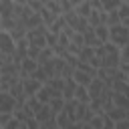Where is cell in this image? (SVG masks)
<instances>
[{"instance_id": "1", "label": "cell", "mask_w": 129, "mask_h": 129, "mask_svg": "<svg viewBox=\"0 0 129 129\" xmlns=\"http://www.w3.org/2000/svg\"><path fill=\"white\" fill-rule=\"evenodd\" d=\"M95 56L101 60V69H119V62H121V50L111 44V42H105L101 46L95 48Z\"/></svg>"}, {"instance_id": "2", "label": "cell", "mask_w": 129, "mask_h": 129, "mask_svg": "<svg viewBox=\"0 0 129 129\" xmlns=\"http://www.w3.org/2000/svg\"><path fill=\"white\" fill-rule=\"evenodd\" d=\"M109 42L115 44L117 48L121 46H127L129 44V28L123 26V24H117V26H111L109 28Z\"/></svg>"}, {"instance_id": "3", "label": "cell", "mask_w": 129, "mask_h": 129, "mask_svg": "<svg viewBox=\"0 0 129 129\" xmlns=\"http://www.w3.org/2000/svg\"><path fill=\"white\" fill-rule=\"evenodd\" d=\"M62 18H64V22H67V26L69 28H73L75 32H85L87 28H89V22H87V18H81L75 10H71V12H67V14H62Z\"/></svg>"}, {"instance_id": "4", "label": "cell", "mask_w": 129, "mask_h": 129, "mask_svg": "<svg viewBox=\"0 0 129 129\" xmlns=\"http://www.w3.org/2000/svg\"><path fill=\"white\" fill-rule=\"evenodd\" d=\"M46 32H48L46 26H38L34 30H28L26 32V42L32 44V46H38V48H46V40H44Z\"/></svg>"}, {"instance_id": "5", "label": "cell", "mask_w": 129, "mask_h": 129, "mask_svg": "<svg viewBox=\"0 0 129 129\" xmlns=\"http://www.w3.org/2000/svg\"><path fill=\"white\" fill-rule=\"evenodd\" d=\"M95 117V113L89 109V103H79L77 105V109H75V121L77 123H89L91 119Z\"/></svg>"}, {"instance_id": "6", "label": "cell", "mask_w": 129, "mask_h": 129, "mask_svg": "<svg viewBox=\"0 0 129 129\" xmlns=\"http://www.w3.org/2000/svg\"><path fill=\"white\" fill-rule=\"evenodd\" d=\"M14 50H16V44H14V40L10 38V34H8V32H4V30H0V52H2V54L12 56V54H14Z\"/></svg>"}, {"instance_id": "7", "label": "cell", "mask_w": 129, "mask_h": 129, "mask_svg": "<svg viewBox=\"0 0 129 129\" xmlns=\"http://www.w3.org/2000/svg\"><path fill=\"white\" fill-rule=\"evenodd\" d=\"M20 83H22V89H24V95L26 97H36V93L42 89V85L38 83V81H34V79H20Z\"/></svg>"}, {"instance_id": "8", "label": "cell", "mask_w": 129, "mask_h": 129, "mask_svg": "<svg viewBox=\"0 0 129 129\" xmlns=\"http://www.w3.org/2000/svg\"><path fill=\"white\" fill-rule=\"evenodd\" d=\"M87 93H89V101H95V99H101V93H103V81H99L97 77L91 81V85L87 87Z\"/></svg>"}, {"instance_id": "9", "label": "cell", "mask_w": 129, "mask_h": 129, "mask_svg": "<svg viewBox=\"0 0 129 129\" xmlns=\"http://www.w3.org/2000/svg\"><path fill=\"white\" fill-rule=\"evenodd\" d=\"M38 69V64H36V60H30V58H24L22 62H20V79H28L34 71Z\"/></svg>"}, {"instance_id": "10", "label": "cell", "mask_w": 129, "mask_h": 129, "mask_svg": "<svg viewBox=\"0 0 129 129\" xmlns=\"http://www.w3.org/2000/svg\"><path fill=\"white\" fill-rule=\"evenodd\" d=\"M14 111V99L10 93H0V113H12Z\"/></svg>"}, {"instance_id": "11", "label": "cell", "mask_w": 129, "mask_h": 129, "mask_svg": "<svg viewBox=\"0 0 129 129\" xmlns=\"http://www.w3.org/2000/svg\"><path fill=\"white\" fill-rule=\"evenodd\" d=\"M113 123H119V121H125V119H129V111H125V109H117V107H113L109 113H105Z\"/></svg>"}, {"instance_id": "12", "label": "cell", "mask_w": 129, "mask_h": 129, "mask_svg": "<svg viewBox=\"0 0 129 129\" xmlns=\"http://www.w3.org/2000/svg\"><path fill=\"white\" fill-rule=\"evenodd\" d=\"M111 101H113V107L129 111V97H125V95H119V93H111Z\"/></svg>"}, {"instance_id": "13", "label": "cell", "mask_w": 129, "mask_h": 129, "mask_svg": "<svg viewBox=\"0 0 129 129\" xmlns=\"http://www.w3.org/2000/svg\"><path fill=\"white\" fill-rule=\"evenodd\" d=\"M83 40H85V46H91V48L101 46V42L97 40V36H95V32H93V28H91V26L83 32Z\"/></svg>"}, {"instance_id": "14", "label": "cell", "mask_w": 129, "mask_h": 129, "mask_svg": "<svg viewBox=\"0 0 129 129\" xmlns=\"http://www.w3.org/2000/svg\"><path fill=\"white\" fill-rule=\"evenodd\" d=\"M75 89H77V83L73 79H64V87H62V99L64 101H71L75 97Z\"/></svg>"}, {"instance_id": "15", "label": "cell", "mask_w": 129, "mask_h": 129, "mask_svg": "<svg viewBox=\"0 0 129 129\" xmlns=\"http://www.w3.org/2000/svg\"><path fill=\"white\" fill-rule=\"evenodd\" d=\"M12 12H14V2L0 0V20H4V18H12Z\"/></svg>"}, {"instance_id": "16", "label": "cell", "mask_w": 129, "mask_h": 129, "mask_svg": "<svg viewBox=\"0 0 129 129\" xmlns=\"http://www.w3.org/2000/svg\"><path fill=\"white\" fill-rule=\"evenodd\" d=\"M73 81L79 85V87H89L91 85V81H93V77H89V75H85V73H81V71H75V75H73Z\"/></svg>"}, {"instance_id": "17", "label": "cell", "mask_w": 129, "mask_h": 129, "mask_svg": "<svg viewBox=\"0 0 129 129\" xmlns=\"http://www.w3.org/2000/svg\"><path fill=\"white\" fill-rule=\"evenodd\" d=\"M36 99H38V103H40V105H48V103H50V99H52V89H48V87H44V85H42V89L36 93Z\"/></svg>"}, {"instance_id": "18", "label": "cell", "mask_w": 129, "mask_h": 129, "mask_svg": "<svg viewBox=\"0 0 129 129\" xmlns=\"http://www.w3.org/2000/svg\"><path fill=\"white\" fill-rule=\"evenodd\" d=\"M50 117H54V113L50 111V107H48V105H42V107H40V111L34 115V119H36V123H38V125H40V123H44V121H46V119H50Z\"/></svg>"}, {"instance_id": "19", "label": "cell", "mask_w": 129, "mask_h": 129, "mask_svg": "<svg viewBox=\"0 0 129 129\" xmlns=\"http://www.w3.org/2000/svg\"><path fill=\"white\" fill-rule=\"evenodd\" d=\"M75 12L81 18H89V14H91V2H75Z\"/></svg>"}, {"instance_id": "20", "label": "cell", "mask_w": 129, "mask_h": 129, "mask_svg": "<svg viewBox=\"0 0 129 129\" xmlns=\"http://www.w3.org/2000/svg\"><path fill=\"white\" fill-rule=\"evenodd\" d=\"M38 16H40V20H42V24H44L46 28H50V26H52V22L58 18V16H54L52 12H48L46 8H42V10L38 12Z\"/></svg>"}, {"instance_id": "21", "label": "cell", "mask_w": 129, "mask_h": 129, "mask_svg": "<svg viewBox=\"0 0 129 129\" xmlns=\"http://www.w3.org/2000/svg\"><path fill=\"white\" fill-rule=\"evenodd\" d=\"M93 32H95V36H97V40L101 44L109 42V28L107 26H97V28H93Z\"/></svg>"}, {"instance_id": "22", "label": "cell", "mask_w": 129, "mask_h": 129, "mask_svg": "<svg viewBox=\"0 0 129 129\" xmlns=\"http://www.w3.org/2000/svg\"><path fill=\"white\" fill-rule=\"evenodd\" d=\"M73 123H75V121H73L67 113H62V111H60V113L56 115V125H58V129H69Z\"/></svg>"}, {"instance_id": "23", "label": "cell", "mask_w": 129, "mask_h": 129, "mask_svg": "<svg viewBox=\"0 0 129 129\" xmlns=\"http://www.w3.org/2000/svg\"><path fill=\"white\" fill-rule=\"evenodd\" d=\"M44 87H48V89H52V91H58V93H62V87H64V79H60V77L48 79Z\"/></svg>"}, {"instance_id": "24", "label": "cell", "mask_w": 129, "mask_h": 129, "mask_svg": "<svg viewBox=\"0 0 129 129\" xmlns=\"http://www.w3.org/2000/svg\"><path fill=\"white\" fill-rule=\"evenodd\" d=\"M93 56H95V48H91V46H83L81 52H79V62H89Z\"/></svg>"}, {"instance_id": "25", "label": "cell", "mask_w": 129, "mask_h": 129, "mask_svg": "<svg viewBox=\"0 0 129 129\" xmlns=\"http://www.w3.org/2000/svg\"><path fill=\"white\" fill-rule=\"evenodd\" d=\"M52 56H54V54H52V48H48V46H46V48H42V50H40V54H38V58H36V64H38V67H42V64H44V62H48Z\"/></svg>"}, {"instance_id": "26", "label": "cell", "mask_w": 129, "mask_h": 129, "mask_svg": "<svg viewBox=\"0 0 129 129\" xmlns=\"http://www.w3.org/2000/svg\"><path fill=\"white\" fill-rule=\"evenodd\" d=\"M73 99H75L77 103H89V93H87V89L77 85V89H75V97H73Z\"/></svg>"}, {"instance_id": "27", "label": "cell", "mask_w": 129, "mask_h": 129, "mask_svg": "<svg viewBox=\"0 0 129 129\" xmlns=\"http://www.w3.org/2000/svg\"><path fill=\"white\" fill-rule=\"evenodd\" d=\"M64 26H67V22H64V18L62 16H58L54 22H52V26L48 28V32H52V34H60L62 30H64Z\"/></svg>"}, {"instance_id": "28", "label": "cell", "mask_w": 129, "mask_h": 129, "mask_svg": "<svg viewBox=\"0 0 129 129\" xmlns=\"http://www.w3.org/2000/svg\"><path fill=\"white\" fill-rule=\"evenodd\" d=\"M119 4L121 2H117V0H107V2H101V10L103 12H115V10H119Z\"/></svg>"}, {"instance_id": "29", "label": "cell", "mask_w": 129, "mask_h": 129, "mask_svg": "<svg viewBox=\"0 0 129 129\" xmlns=\"http://www.w3.org/2000/svg\"><path fill=\"white\" fill-rule=\"evenodd\" d=\"M44 8H46L48 12H52L54 16H62V12H60V2H52V0H48V2H44Z\"/></svg>"}, {"instance_id": "30", "label": "cell", "mask_w": 129, "mask_h": 129, "mask_svg": "<svg viewBox=\"0 0 129 129\" xmlns=\"http://www.w3.org/2000/svg\"><path fill=\"white\" fill-rule=\"evenodd\" d=\"M30 79H34V81H38L40 85H46V81H48V77L44 75V71H42L40 67H38V69H36V71H34L32 75H30Z\"/></svg>"}, {"instance_id": "31", "label": "cell", "mask_w": 129, "mask_h": 129, "mask_svg": "<svg viewBox=\"0 0 129 129\" xmlns=\"http://www.w3.org/2000/svg\"><path fill=\"white\" fill-rule=\"evenodd\" d=\"M26 107H28V109L36 115V113L40 111V107H42V105L38 103V99H36V97H28V99H26Z\"/></svg>"}, {"instance_id": "32", "label": "cell", "mask_w": 129, "mask_h": 129, "mask_svg": "<svg viewBox=\"0 0 129 129\" xmlns=\"http://www.w3.org/2000/svg\"><path fill=\"white\" fill-rule=\"evenodd\" d=\"M117 14H119L121 22H123L125 18H129V2H121V4H119V10H117Z\"/></svg>"}, {"instance_id": "33", "label": "cell", "mask_w": 129, "mask_h": 129, "mask_svg": "<svg viewBox=\"0 0 129 129\" xmlns=\"http://www.w3.org/2000/svg\"><path fill=\"white\" fill-rule=\"evenodd\" d=\"M44 40H46V46H48V48H52V46H56V44H58V34L46 32V34H44Z\"/></svg>"}, {"instance_id": "34", "label": "cell", "mask_w": 129, "mask_h": 129, "mask_svg": "<svg viewBox=\"0 0 129 129\" xmlns=\"http://www.w3.org/2000/svg\"><path fill=\"white\" fill-rule=\"evenodd\" d=\"M38 129H58V125H56V115L50 117V119H46L44 123H40Z\"/></svg>"}, {"instance_id": "35", "label": "cell", "mask_w": 129, "mask_h": 129, "mask_svg": "<svg viewBox=\"0 0 129 129\" xmlns=\"http://www.w3.org/2000/svg\"><path fill=\"white\" fill-rule=\"evenodd\" d=\"M71 44H75V46H79V48H83V46H85V40H83V34H81V32H75V34L71 36Z\"/></svg>"}, {"instance_id": "36", "label": "cell", "mask_w": 129, "mask_h": 129, "mask_svg": "<svg viewBox=\"0 0 129 129\" xmlns=\"http://www.w3.org/2000/svg\"><path fill=\"white\" fill-rule=\"evenodd\" d=\"M105 115V113H103ZM103 115H95L91 121H89V125L93 127V129H103Z\"/></svg>"}, {"instance_id": "37", "label": "cell", "mask_w": 129, "mask_h": 129, "mask_svg": "<svg viewBox=\"0 0 129 129\" xmlns=\"http://www.w3.org/2000/svg\"><path fill=\"white\" fill-rule=\"evenodd\" d=\"M40 50H42V48L28 44V58H30V60H36V58H38V54H40Z\"/></svg>"}, {"instance_id": "38", "label": "cell", "mask_w": 129, "mask_h": 129, "mask_svg": "<svg viewBox=\"0 0 129 129\" xmlns=\"http://www.w3.org/2000/svg\"><path fill=\"white\" fill-rule=\"evenodd\" d=\"M12 119H14V115H12V113H0V129H2V127H6Z\"/></svg>"}, {"instance_id": "39", "label": "cell", "mask_w": 129, "mask_h": 129, "mask_svg": "<svg viewBox=\"0 0 129 129\" xmlns=\"http://www.w3.org/2000/svg\"><path fill=\"white\" fill-rule=\"evenodd\" d=\"M26 6H28L32 12H36V14H38V12L44 8V2H34V0H32V2H26Z\"/></svg>"}, {"instance_id": "40", "label": "cell", "mask_w": 129, "mask_h": 129, "mask_svg": "<svg viewBox=\"0 0 129 129\" xmlns=\"http://www.w3.org/2000/svg\"><path fill=\"white\" fill-rule=\"evenodd\" d=\"M119 71L129 79V64H127V62H119Z\"/></svg>"}, {"instance_id": "41", "label": "cell", "mask_w": 129, "mask_h": 129, "mask_svg": "<svg viewBox=\"0 0 129 129\" xmlns=\"http://www.w3.org/2000/svg\"><path fill=\"white\" fill-rule=\"evenodd\" d=\"M115 129H129V119H125V121H119V123H115Z\"/></svg>"}, {"instance_id": "42", "label": "cell", "mask_w": 129, "mask_h": 129, "mask_svg": "<svg viewBox=\"0 0 129 129\" xmlns=\"http://www.w3.org/2000/svg\"><path fill=\"white\" fill-rule=\"evenodd\" d=\"M69 129H83V123H77V121H75V123H73Z\"/></svg>"}, {"instance_id": "43", "label": "cell", "mask_w": 129, "mask_h": 129, "mask_svg": "<svg viewBox=\"0 0 129 129\" xmlns=\"http://www.w3.org/2000/svg\"><path fill=\"white\" fill-rule=\"evenodd\" d=\"M121 24H123V26H127V28H129V18H125V20H123V22H121Z\"/></svg>"}, {"instance_id": "44", "label": "cell", "mask_w": 129, "mask_h": 129, "mask_svg": "<svg viewBox=\"0 0 129 129\" xmlns=\"http://www.w3.org/2000/svg\"><path fill=\"white\" fill-rule=\"evenodd\" d=\"M83 129H93V127H91L89 123H85V125H83Z\"/></svg>"}, {"instance_id": "45", "label": "cell", "mask_w": 129, "mask_h": 129, "mask_svg": "<svg viewBox=\"0 0 129 129\" xmlns=\"http://www.w3.org/2000/svg\"><path fill=\"white\" fill-rule=\"evenodd\" d=\"M0 81H2V77H0Z\"/></svg>"}, {"instance_id": "46", "label": "cell", "mask_w": 129, "mask_h": 129, "mask_svg": "<svg viewBox=\"0 0 129 129\" xmlns=\"http://www.w3.org/2000/svg\"><path fill=\"white\" fill-rule=\"evenodd\" d=\"M0 22H2V20H0Z\"/></svg>"}]
</instances>
